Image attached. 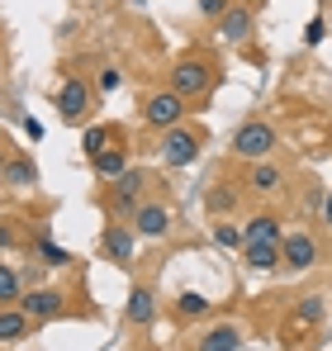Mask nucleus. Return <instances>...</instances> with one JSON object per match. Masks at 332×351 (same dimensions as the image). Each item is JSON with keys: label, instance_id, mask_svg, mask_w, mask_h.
Returning a JSON list of instances; mask_svg holds the SVG:
<instances>
[{"label": "nucleus", "instance_id": "f257e3e1", "mask_svg": "<svg viewBox=\"0 0 332 351\" xmlns=\"http://www.w3.org/2000/svg\"><path fill=\"white\" fill-rule=\"evenodd\" d=\"M271 147H276V128H271V123H242L237 138H233V152L247 157V162L271 157Z\"/></svg>", "mask_w": 332, "mask_h": 351}, {"label": "nucleus", "instance_id": "f03ea898", "mask_svg": "<svg viewBox=\"0 0 332 351\" xmlns=\"http://www.w3.org/2000/svg\"><path fill=\"white\" fill-rule=\"evenodd\" d=\"M171 90H180L185 100L204 95V90H209V66H204V62H176V66H171Z\"/></svg>", "mask_w": 332, "mask_h": 351}, {"label": "nucleus", "instance_id": "7ed1b4c3", "mask_svg": "<svg viewBox=\"0 0 332 351\" xmlns=\"http://www.w3.org/2000/svg\"><path fill=\"white\" fill-rule=\"evenodd\" d=\"M143 114H147V123H157V128H176V119L185 114V95L180 90H162V95H152L143 105Z\"/></svg>", "mask_w": 332, "mask_h": 351}, {"label": "nucleus", "instance_id": "20e7f679", "mask_svg": "<svg viewBox=\"0 0 332 351\" xmlns=\"http://www.w3.org/2000/svg\"><path fill=\"white\" fill-rule=\"evenodd\" d=\"M200 157V143H195V133H185V128H171L162 143V162L166 167H190Z\"/></svg>", "mask_w": 332, "mask_h": 351}, {"label": "nucleus", "instance_id": "39448f33", "mask_svg": "<svg viewBox=\"0 0 332 351\" xmlns=\"http://www.w3.org/2000/svg\"><path fill=\"white\" fill-rule=\"evenodd\" d=\"M57 110H62V119H81L86 110H91V90H86L81 76H67V81H62V90H57Z\"/></svg>", "mask_w": 332, "mask_h": 351}, {"label": "nucleus", "instance_id": "423d86ee", "mask_svg": "<svg viewBox=\"0 0 332 351\" xmlns=\"http://www.w3.org/2000/svg\"><path fill=\"white\" fill-rule=\"evenodd\" d=\"M280 252H285V266H289V271H309V266L318 261V242H313L309 233L285 237V242H280Z\"/></svg>", "mask_w": 332, "mask_h": 351}, {"label": "nucleus", "instance_id": "0eeeda50", "mask_svg": "<svg viewBox=\"0 0 332 351\" xmlns=\"http://www.w3.org/2000/svg\"><path fill=\"white\" fill-rule=\"evenodd\" d=\"M280 242H285V237H257V242H247V266H252V271H271L280 256H285Z\"/></svg>", "mask_w": 332, "mask_h": 351}, {"label": "nucleus", "instance_id": "6e6552de", "mask_svg": "<svg viewBox=\"0 0 332 351\" xmlns=\"http://www.w3.org/2000/svg\"><path fill=\"white\" fill-rule=\"evenodd\" d=\"M219 34L228 38V43H242V38L252 34V10H242V5L233 10V5H228V10L219 14Z\"/></svg>", "mask_w": 332, "mask_h": 351}, {"label": "nucleus", "instance_id": "1a4fd4ad", "mask_svg": "<svg viewBox=\"0 0 332 351\" xmlns=\"http://www.w3.org/2000/svg\"><path fill=\"white\" fill-rule=\"evenodd\" d=\"M24 313H29V318H57V313H62V294H57V290L24 294Z\"/></svg>", "mask_w": 332, "mask_h": 351}, {"label": "nucleus", "instance_id": "9d476101", "mask_svg": "<svg viewBox=\"0 0 332 351\" xmlns=\"http://www.w3.org/2000/svg\"><path fill=\"white\" fill-rule=\"evenodd\" d=\"M166 228H171V214H166L162 204H143L138 209V233L143 237H162Z\"/></svg>", "mask_w": 332, "mask_h": 351}, {"label": "nucleus", "instance_id": "9b49d317", "mask_svg": "<svg viewBox=\"0 0 332 351\" xmlns=\"http://www.w3.org/2000/svg\"><path fill=\"white\" fill-rule=\"evenodd\" d=\"M91 162H95V171H100V176H123V171H128V152H123V143H110V147H105L100 157H91Z\"/></svg>", "mask_w": 332, "mask_h": 351}, {"label": "nucleus", "instance_id": "f8f14e48", "mask_svg": "<svg viewBox=\"0 0 332 351\" xmlns=\"http://www.w3.org/2000/svg\"><path fill=\"white\" fill-rule=\"evenodd\" d=\"M128 318H133V323H152V318H157V299H152V290H133L128 294Z\"/></svg>", "mask_w": 332, "mask_h": 351}, {"label": "nucleus", "instance_id": "ddd939ff", "mask_svg": "<svg viewBox=\"0 0 332 351\" xmlns=\"http://www.w3.org/2000/svg\"><path fill=\"white\" fill-rule=\"evenodd\" d=\"M105 252H110L114 261H128V256H133V233H123V228H110V233H105Z\"/></svg>", "mask_w": 332, "mask_h": 351}, {"label": "nucleus", "instance_id": "4468645a", "mask_svg": "<svg viewBox=\"0 0 332 351\" xmlns=\"http://www.w3.org/2000/svg\"><path fill=\"white\" fill-rule=\"evenodd\" d=\"M29 332V313H0V342H19Z\"/></svg>", "mask_w": 332, "mask_h": 351}, {"label": "nucleus", "instance_id": "2eb2a0df", "mask_svg": "<svg viewBox=\"0 0 332 351\" xmlns=\"http://www.w3.org/2000/svg\"><path fill=\"white\" fill-rule=\"evenodd\" d=\"M237 342H242V337H237V328H214L200 347H204V351H228V347H237Z\"/></svg>", "mask_w": 332, "mask_h": 351}, {"label": "nucleus", "instance_id": "dca6fc26", "mask_svg": "<svg viewBox=\"0 0 332 351\" xmlns=\"http://www.w3.org/2000/svg\"><path fill=\"white\" fill-rule=\"evenodd\" d=\"M5 180H10V185H29V180H34V162H29V157L5 162Z\"/></svg>", "mask_w": 332, "mask_h": 351}, {"label": "nucleus", "instance_id": "f3484780", "mask_svg": "<svg viewBox=\"0 0 332 351\" xmlns=\"http://www.w3.org/2000/svg\"><path fill=\"white\" fill-rule=\"evenodd\" d=\"M276 185H280V171H276V167H266V162H261V167L252 171V190H257V195H271Z\"/></svg>", "mask_w": 332, "mask_h": 351}, {"label": "nucleus", "instance_id": "a211bd4d", "mask_svg": "<svg viewBox=\"0 0 332 351\" xmlns=\"http://www.w3.org/2000/svg\"><path fill=\"white\" fill-rule=\"evenodd\" d=\"M247 242H257V237H280V228H276V219H271V214H257V219H252V223H247Z\"/></svg>", "mask_w": 332, "mask_h": 351}, {"label": "nucleus", "instance_id": "6ab92c4d", "mask_svg": "<svg viewBox=\"0 0 332 351\" xmlns=\"http://www.w3.org/2000/svg\"><path fill=\"white\" fill-rule=\"evenodd\" d=\"M110 143H114V133H110V128H91L81 147H86V157H100V152H105Z\"/></svg>", "mask_w": 332, "mask_h": 351}, {"label": "nucleus", "instance_id": "aec40b11", "mask_svg": "<svg viewBox=\"0 0 332 351\" xmlns=\"http://www.w3.org/2000/svg\"><path fill=\"white\" fill-rule=\"evenodd\" d=\"M176 308H180V313H185V318H200V313H204V308H209V299H204V294H180V299H176Z\"/></svg>", "mask_w": 332, "mask_h": 351}, {"label": "nucleus", "instance_id": "412c9836", "mask_svg": "<svg viewBox=\"0 0 332 351\" xmlns=\"http://www.w3.org/2000/svg\"><path fill=\"white\" fill-rule=\"evenodd\" d=\"M10 299H19V280L10 266H0V304H10Z\"/></svg>", "mask_w": 332, "mask_h": 351}, {"label": "nucleus", "instance_id": "4be33fe9", "mask_svg": "<svg viewBox=\"0 0 332 351\" xmlns=\"http://www.w3.org/2000/svg\"><path fill=\"white\" fill-rule=\"evenodd\" d=\"M214 242H219V247H242L247 237L237 233V228H228V223H219V228H214Z\"/></svg>", "mask_w": 332, "mask_h": 351}, {"label": "nucleus", "instance_id": "5701e85b", "mask_svg": "<svg viewBox=\"0 0 332 351\" xmlns=\"http://www.w3.org/2000/svg\"><path fill=\"white\" fill-rule=\"evenodd\" d=\"M38 256H43L48 266H67V252H62L57 242H38Z\"/></svg>", "mask_w": 332, "mask_h": 351}, {"label": "nucleus", "instance_id": "b1692460", "mask_svg": "<svg viewBox=\"0 0 332 351\" xmlns=\"http://www.w3.org/2000/svg\"><path fill=\"white\" fill-rule=\"evenodd\" d=\"M138 190H143V176H138V171L119 176V195H138Z\"/></svg>", "mask_w": 332, "mask_h": 351}, {"label": "nucleus", "instance_id": "393cba45", "mask_svg": "<svg viewBox=\"0 0 332 351\" xmlns=\"http://www.w3.org/2000/svg\"><path fill=\"white\" fill-rule=\"evenodd\" d=\"M323 34H328V24H323V19H313V24L304 29V43L313 48V43H323Z\"/></svg>", "mask_w": 332, "mask_h": 351}, {"label": "nucleus", "instance_id": "a878e982", "mask_svg": "<svg viewBox=\"0 0 332 351\" xmlns=\"http://www.w3.org/2000/svg\"><path fill=\"white\" fill-rule=\"evenodd\" d=\"M299 318H309V323L323 318V299H304V304H299Z\"/></svg>", "mask_w": 332, "mask_h": 351}, {"label": "nucleus", "instance_id": "bb28decb", "mask_svg": "<svg viewBox=\"0 0 332 351\" xmlns=\"http://www.w3.org/2000/svg\"><path fill=\"white\" fill-rule=\"evenodd\" d=\"M223 10H228V0H200V14H209V19H219Z\"/></svg>", "mask_w": 332, "mask_h": 351}, {"label": "nucleus", "instance_id": "cd10ccee", "mask_svg": "<svg viewBox=\"0 0 332 351\" xmlns=\"http://www.w3.org/2000/svg\"><path fill=\"white\" fill-rule=\"evenodd\" d=\"M100 90H119V71H114V66L100 71Z\"/></svg>", "mask_w": 332, "mask_h": 351}, {"label": "nucleus", "instance_id": "c85d7f7f", "mask_svg": "<svg viewBox=\"0 0 332 351\" xmlns=\"http://www.w3.org/2000/svg\"><path fill=\"white\" fill-rule=\"evenodd\" d=\"M10 242H14V233H10V228L0 223V247H10Z\"/></svg>", "mask_w": 332, "mask_h": 351}, {"label": "nucleus", "instance_id": "c756f323", "mask_svg": "<svg viewBox=\"0 0 332 351\" xmlns=\"http://www.w3.org/2000/svg\"><path fill=\"white\" fill-rule=\"evenodd\" d=\"M323 219H328V228H332V195H328V204H323Z\"/></svg>", "mask_w": 332, "mask_h": 351}, {"label": "nucleus", "instance_id": "7c9ffc66", "mask_svg": "<svg viewBox=\"0 0 332 351\" xmlns=\"http://www.w3.org/2000/svg\"><path fill=\"white\" fill-rule=\"evenodd\" d=\"M0 171H5V157H0Z\"/></svg>", "mask_w": 332, "mask_h": 351}]
</instances>
